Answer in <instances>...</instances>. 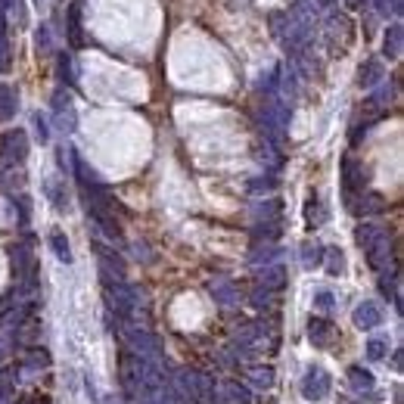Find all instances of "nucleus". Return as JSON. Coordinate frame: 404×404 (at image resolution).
<instances>
[{
  "mask_svg": "<svg viewBox=\"0 0 404 404\" xmlns=\"http://www.w3.org/2000/svg\"><path fill=\"white\" fill-rule=\"evenodd\" d=\"M330 376L321 370V367H311L305 373V379H302V398L305 401H323L326 392H330Z\"/></svg>",
  "mask_w": 404,
  "mask_h": 404,
  "instance_id": "f257e3e1",
  "label": "nucleus"
},
{
  "mask_svg": "<svg viewBox=\"0 0 404 404\" xmlns=\"http://www.w3.org/2000/svg\"><path fill=\"white\" fill-rule=\"evenodd\" d=\"M184 392L196 404H208L215 398V383L202 373H184Z\"/></svg>",
  "mask_w": 404,
  "mask_h": 404,
  "instance_id": "f03ea898",
  "label": "nucleus"
},
{
  "mask_svg": "<svg viewBox=\"0 0 404 404\" xmlns=\"http://www.w3.org/2000/svg\"><path fill=\"white\" fill-rule=\"evenodd\" d=\"M218 398H221V404H249L252 395H249V388L239 386V383H224Z\"/></svg>",
  "mask_w": 404,
  "mask_h": 404,
  "instance_id": "7ed1b4c3",
  "label": "nucleus"
},
{
  "mask_svg": "<svg viewBox=\"0 0 404 404\" xmlns=\"http://www.w3.org/2000/svg\"><path fill=\"white\" fill-rule=\"evenodd\" d=\"M348 386L355 388V392H373V386H376V379H373V373L370 370H364V367H352L348 370Z\"/></svg>",
  "mask_w": 404,
  "mask_h": 404,
  "instance_id": "20e7f679",
  "label": "nucleus"
},
{
  "mask_svg": "<svg viewBox=\"0 0 404 404\" xmlns=\"http://www.w3.org/2000/svg\"><path fill=\"white\" fill-rule=\"evenodd\" d=\"M379 321H383V314H379L376 305H361L355 311V323L364 326V330H370V326H376Z\"/></svg>",
  "mask_w": 404,
  "mask_h": 404,
  "instance_id": "39448f33",
  "label": "nucleus"
},
{
  "mask_svg": "<svg viewBox=\"0 0 404 404\" xmlns=\"http://www.w3.org/2000/svg\"><path fill=\"white\" fill-rule=\"evenodd\" d=\"M308 336H311V342H314V345L323 348V345H330V339H333V326L323 323V321H311Z\"/></svg>",
  "mask_w": 404,
  "mask_h": 404,
  "instance_id": "423d86ee",
  "label": "nucleus"
},
{
  "mask_svg": "<svg viewBox=\"0 0 404 404\" xmlns=\"http://www.w3.org/2000/svg\"><path fill=\"white\" fill-rule=\"evenodd\" d=\"M388 355V342L386 339H370L367 342V357L370 361H379V357Z\"/></svg>",
  "mask_w": 404,
  "mask_h": 404,
  "instance_id": "0eeeda50",
  "label": "nucleus"
},
{
  "mask_svg": "<svg viewBox=\"0 0 404 404\" xmlns=\"http://www.w3.org/2000/svg\"><path fill=\"white\" fill-rule=\"evenodd\" d=\"M252 379H255V386H271V379H274V376H271V370H259V373H252Z\"/></svg>",
  "mask_w": 404,
  "mask_h": 404,
  "instance_id": "6e6552de",
  "label": "nucleus"
},
{
  "mask_svg": "<svg viewBox=\"0 0 404 404\" xmlns=\"http://www.w3.org/2000/svg\"><path fill=\"white\" fill-rule=\"evenodd\" d=\"M103 404H115V401H112V398H106V401H103Z\"/></svg>",
  "mask_w": 404,
  "mask_h": 404,
  "instance_id": "1a4fd4ad",
  "label": "nucleus"
}]
</instances>
